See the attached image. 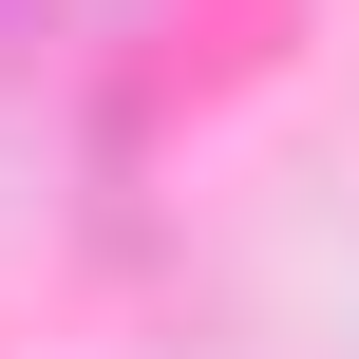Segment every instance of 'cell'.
<instances>
[{"mask_svg":"<svg viewBox=\"0 0 359 359\" xmlns=\"http://www.w3.org/2000/svg\"><path fill=\"white\" fill-rule=\"evenodd\" d=\"M19 38H38V0H0V57H19Z\"/></svg>","mask_w":359,"mask_h":359,"instance_id":"obj_1","label":"cell"}]
</instances>
